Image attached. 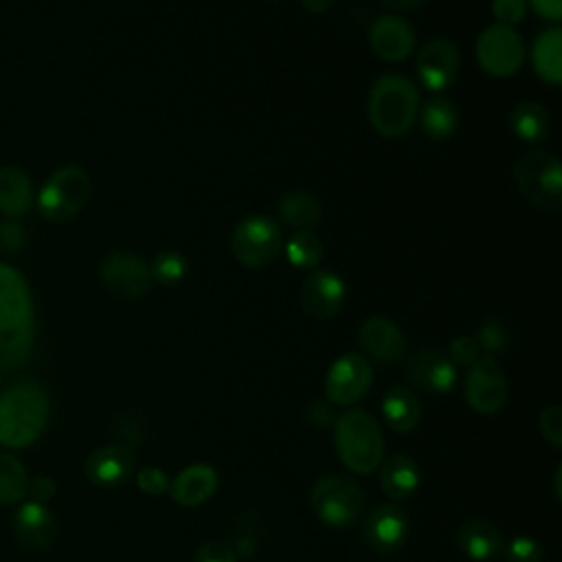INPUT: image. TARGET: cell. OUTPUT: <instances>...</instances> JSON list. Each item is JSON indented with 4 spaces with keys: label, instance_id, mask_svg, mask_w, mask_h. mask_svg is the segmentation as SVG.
<instances>
[{
    "label": "cell",
    "instance_id": "ab89813d",
    "mask_svg": "<svg viewBox=\"0 0 562 562\" xmlns=\"http://www.w3.org/2000/svg\"><path fill=\"white\" fill-rule=\"evenodd\" d=\"M57 492V485L50 476L42 474V476H35V479H29V490H26V496L29 501H35V503H48Z\"/></svg>",
    "mask_w": 562,
    "mask_h": 562
},
{
    "label": "cell",
    "instance_id": "f1b7e54d",
    "mask_svg": "<svg viewBox=\"0 0 562 562\" xmlns=\"http://www.w3.org/2000/svg\"><path fill=\"white\" fill-rule=\"evenodd\" d=\"M509 130L522 143H542L551 132V116L544 105L536 101H520L509 112Z\"/></svg>",
    "mask_w": 562,
    "mask_h": 562
},
{
    "label": "cell",
    "instance_id": "9c48e42d",
    "mask_svg": "<svg viewBox=\"0 0 562 562\" xmlns=\"http://www.w3.org/2000/svg\"><path fill=\"white\" fill-rule=\"evenodd\" d=\"M476 61L479 66L496 79H507L516 75L525 64V42L514 26L490 24L481 31L476 40Z\"/></svg>",
    "mask_w": 562,
    "mask_h": 562
},
{
    "label": "cell",
    "instance_id": "7a4b0ae2",
    "mask_svg": "<svg viewBox=\"0 0 562 562\" xmlns=\"http://www.w3.org/2000/svg\"><path fill=\"white\" fill-rule=\"evenodd\" d=\"M48 422V397L35 380H22L0 395V446L26 448Z\"/></svg>",
    "mask_w": 562,
    "mask_h": 562
},
{
    "label": "cell",
    "instance_id": "6da1fadb",
    "mask_svg": "<svg viewBox=\"0 0 562 562\" xmlns=\"http://www.w3.org/2000/svg\"><path fill=\"white\" fill-rule=\"evenodd\" d=\"M33 342V301L22 272L0 261V364L26 360Z\"/></svg>",
    "mask_w": 562,
    "mask_h": 562
},
{
    "label": "cell",
    "instance_id": "52a82bcc",
    "mask_svg": "<svg viewBox=\"0 0 562 562\" xmlns=\"http://www.w3.org/2000/svg\"><path fill=\"white\" fill-rule=\"evenodd\" d=\"M281 224L270 215H248L231 233L233 257L246 268H266L283 250Z\"/></svg>",
    "mask_w": 562,
    "mask_h": 562
},
{
    "label": "cell",
    "instance_id": "d590c367",
    "mask_svg": "<svg viewBox=\"0 0 562 562\" xmlns=\"http://www.w3.org/2000/svg\"><path fill=\"white\" fill-rule=\"evenodd\" d=\"M538 428L544 441L560 448L562 446V408L558 404L547 406L538 417Z\"/></svg>",
    "mask_w": 562,
    "mask_h": 562
},
{
    "label": "cell",
    "instance_id": "5bb4252c",
    "mask_svg": "<svg viewBox=\"0 0 562 562\" xmlns=\"http://www.w3.org/2000/svg\"><path fill=\"white\" fill-rule=\"evenodd\" d=\"M347 299V285L334 270L314 268L299 288V303L303 312L314 321L334 318Z\"/></svg>",
    "mask_w": 562,
    "mask_h": 562
},
{
    "label": "cell",
    "instance_id": "5b68a950",
    "mask_svg": "<svg viewBox=\"0 0 562 562\" xmlns=\"http://www.w3.org/2000/svg\"><path fill=\"white\" fill-rule=\"evenodd\" d=\"M90 191L92 182L81 165L57 167L37 193V211L48 222H66L86 206Z\"/></svg>",
    "mask_w": 562,
    "mask_h": 562
},
{
    "label": "cell",
    "instance_id": "8fae6325",
    "mask_svg": "<svg viewBox=\"0 0 562 562\" xmlns=\"http://www.w3.org/2000/svg\"><path fill=\"white\" fill-rule=\"evenodd\" d=\"M99 277L103 285L121 299H138L151 288L149 263L132 250H112L101 259Z\"/></svg>",
    "mask_w": 562,
    "mask_h": 562
},
{
    "label": "cell",
    "instance_id": "b9f144b4",
    "mask_svg": "<svg viewBox=\"0 0 562 562\" xmlns=\"http://www.w3.org/2000/svg\"><path fill=\"white\" fill-rule=\"evenodd\" d=\"M527 4L544 20L558 24L562 18V0H527Z\"/></svg>",
    "mask_w": 562,
    "mask_h": 562
},
{
    "label": "cell",
    "instance_id": "7402d4cb",
    "mask_svg": "<svg viewBox=\"0 0 562 562\" xmlns=\"http://www.w3.org/2000/svg\"><path fill=\"white\" fill-rule=\"evenodd\" d=\"M457 542L465 558H470L472 562H487L503 549L501 531L494 522L485 518L465 520L457 533Z\"/></svg>",
    "mask_w": 562,
    "mask_h": 562
},
{
    "label": "cell",
    "instance_id": "60d3db41",
    "mask_svg": "<svg viewBox=\"0 0 562 562\" xmlns=\"http://www.w3.org/2000/svg\"><path fill=\"white\" fill-rule=\"evenodd\" d=\"M24 239H26V235H24V231H22V226L18 222L7 220V222L0 224V248L2 250L13 252V250L22 248Z\"/></svg>",
    "mask_w": 562,
    "mask_h": 562
},
{
    "label": "cell",
    "instance_id": "d6986e66",
    "mask_svg": "<svg viewBox=\"0 0 562 562\" xmlns=\"http://www.w3.org/2000/svg\"><path fill=\"white\" fill-rule=\"evenodd\" d=\"M408 378L426 393H448L457 384V364L437 349H422L408 362Z\"/></svg>",
    "mask_w": 562,
    "mask_h": 562
},
{
    "label": "cell",
    "instance_id": "8d00e7d4",
    "mask_svg": "<svg viewBox=\"0 0 562 562\" xmlns=\"http://www.w3.org/2000/svg\"><path fill=\"white\" fill-rule=\"evenodd\" d=\"M479 353H481V349H479L474 336H468V334L452 338L448 345V358L452 360V364L470 367L479 360Z\"/></svg>",
    "mask_w": 562,
    "mask_h": 562
},
{
    "label": "cell",
    "instance_id": "f6af8a7d",
    "mask_svg": "<svg viewBox=\"0 0 562 562\" xmlns=\"http://www.w3.org/2000/svg\"><path fill=\"white\" fill-rule=\"evenodd\" d=\"M299 2H301V7H303L305 11H310V13H323V11L329 9V4H331L334 0H299Z\"/></svg>",
    "mask_w": 562,
    "mask_h": 562
},
{
    "label": "cell",
    "instance_id": "ac0fdd59",
    "mask_svg": "<svg viewBox=\"0 0 562 562\" xmlns=\"http://www.w3.org/2000/svg\"><path fill=\"white\" fill-rule=\"evenodd\" d=\"M358 342L367 356L386 364L397 362L406 351L402 329L386 316L364 318L358 329Z\"/></svg>",
    "mask_w": 562,
    "mask_h": 562
},
{
    "label": "cell",
    "instance_id": "3957f363",
    "mask_svg": "<svg viewBox=\"0 0 562 562\" xmlns=\"http://www.w3.org/2000/svg\"><path fill=\"white\" fill-rule=\"evenodd\" d=\"M419 112V90L406 77L397 72L380 75L369 90L367 116L380 136H404Z\"/></svg>",
    "mask_w": 562,
    "mask_h": 562
},
{
    "label": "cell",
    "instance_id": "1f68e13d",
    "mask_svg": "<svg viewBox=\"0 0 562 562\" xmlns=\"http://www.w3.org/2000/svg\"><path fill=\"white\" fill-rule=\"evenodd\" d=\"M189 272V261L178 250H162L149 261V274L151 281H158L160 285H178Z\"/></svg>",
    "mask_w": 562,
    "mask_h": 562
},
{
    "label": "cell",
    "instance_id": "4dcf8cb0",
    "mask_svg": "<svg viewBox=\"0 0 562 562\" xmlns=\"http://www.w3.org/2000/svg\"><path fill=\"white\" fill-rule=\"evenodd\" d=\"M29 490V474L22 461L9 452H0V505H15L24 501Z\"/></svg>",
    "mask_w": 562,
    "mask_h": 562
},
{
    "label": "cell",
    "instance_id": "bcb514c9",
    "mask_svg": "<svg viewBox=\"0 0 562 562\" xmlns=\"http://www.w3.org/2000/svg\"><path fill=\"white\" fill-rule=\"evenodd\" d=\"M270 2H281V0H270Z\"/></svg>",
    "mask_w": 562,
    "mask_h": 562
},
{
    "label": "cell",
    "instance_id": "836d02e7",
    "mask_svg": "<svg viewBox=\"0 0 562 562\" xmlns=\"http://www.w3.org/2000/svg\"><path fill=\"white\" fill-rule=\"evenodd\" d=\"M507 562H540L542 560V547L538 540L529 536H516L505 547Z\"/></svg>",
    "mask_w": 562,
    "mask_h": 562
},
{
    "label": "cell",
    "instance_id": "8992f818",
    "mask_svg": "<svg viewBox=\"0 0 562 562\" xmlns=\"http://www.w3.org/2000/svg\"><path fill=\"white\" fill-rule=\"evenodd\" d=\"M514 180L520 195L531 204L551 211L562 206V167L553 154L544 149L522 154L514 165Z\"/></svg>",
    "mask_w": 562,
    "mask_h": 562
},
{
    "label": "cell",
    "instance_id": "7bdbcfd3",
    "mask_svg": "<svg viewBox=\"0 0 562 562\" xmlns=\"http://www.w3.org/2000/svg\"><path fill=\"white\" fill-rule=\"evenodd\" d=\"M307 419L314 426H327L331 422V408L329 402H312L307 406Z\"/></svg>",
    "mask_w": 562,
    "mask_h": 562
},
{
    "label": "cell",
    "instance_id": "f35d334b",
    "mask_svg": "<svg viewBox=\"0 0 562 562\" xmlns=\"http://www.w3.org/2000/svg\"><path fill=\"white\" fill-rule=\"evenodd\" d=\"M193 562H235V551L226 542L211 540L195 549Z\"/></svg>",
    "mask_w": 562,
    "mask_h": 562
},
{
    "label": "cell",
    "instance_id": "e575fe53",
    "mask_svg": "<svg viewBox=\"0 0 562 562\" xmlns=\"http://www.w3.org/2000/svg\"><path fill=\"white\" fill-rule=\"evenodd\" d=\"M527 0H492V15L496 24L514 26L520 24L527 15Z\"/></svg>",
    "mask_w": 562,
    "mask_h": 562
},
{
    "label": "cell",
    "instance_id": "cb8c5ba5",
    "mask_svg": "<svg viewBox=\"0 0 562 562\" xmlns=\"http://www.w3.org/2000/svg\"><path fill=\"white\" fill-rule=\"evenodd\" d=\"M422 472L408 454H393L382 463L380 485L393 501H404L413 496L419 487Z\"/></svg>",
    "mask_w": 562,
    "mask_h": 562
},
{
    "label": "cell",
    "instance_id": "7c38bea8",
    "mask_svg": "<svg viewBox=\"0 0 562 562\" xmlns=\"http://www.w3.org/2000/svg\"><path fill=\"white\" fill-rule=\"evenodd\" d=\"M468 406L479 415H492L507 402V380L494 356H479L465 375Z\"/></svg>",
    "mask_w": 562,
    "mask_h": 562
},
{
    "label": "cell",
    "instance_id": "44dd1931",
    "mask_svg": "<svg viewBox=\"0 0 562 562\" xmlns=\"http://www.w3.org/2000/svg\"><path fill=\"white\" fill-rule=\"evenodd\" d=\"M217 490V472L206 463L187 465L169 483V494L180 507H198Z\"/></svg>",
    "mask_w": 562,
    "mask_h": 562
},
{
    "label": "cell",
    "instance_id": "4316f807",
    "mask_svg": "<svg viewBox=\"0 0 562 562\" xmlns=\"http://www.w3.org/2000/svg\"><path fill=\"white\" fill-rule=\"evenodd\" d=\"M321 204L305 191L283 193L277 202V217L292 231H312L321 222Z\"/></svg>",
    "mask_w": 562,
    "mask_h": 562
},
{
    "label": "cell",
    "instance_id": "277c9868",
    "mask_svg": "<svg viewBox=\"0 0 562 562\" xmlns=\"http://www.w3.org/2000/svg\"><path fill=\"white\" fill-rule=\"evenodd\" d=\"M334 446L340 463L353 474L375 472L384 457V439L378 422L358 408L336 417Z\"/></svg>",
    "mask_w": 562,
    "mask_h": 562
},
{
    "label": "cell",
    "instance_id": "603a6c76",
    "mask_svg": "<svg viewBox=\"0 0 562 562\" xmlns=\"http://www.w3.org/2000/svg\"><path fill=\"white\" fill-rule=\"evenodd\" d=\"M531 66L542 81L553 86L562 83V31L558 24L540 31L533 40Z\"/></svg>",
    "mask_w": 562,
    "mask_h": 562
},
{
    "label": "cell",
    "instance_id": "30bf717a",
    "mask_svg": "<svg viewBox=\"0 0 562 562\" xmlns=\"http://www.w3.org/2000/svg\"><path fill=\"white\" fill-rule=\"evenodd\" d=\"M373 384V369L360 353H342L325 375V395L329 404L351 406L360 402Z\"/></svg>",
    "mask_w": 562,
    "mask_h": 562
},
{
    "label": "cell",
    "instance_id": "ee69618b",
    "mask_svg": "<svg viewBox=\"0 0 562 562\" xmlns=\"http://www.w3.org/2000/svg\"><path fill=\"white\" fill-rule=\"evenodd\" d=\"M380 2L391 7V9H397V11H413V9L422 7L428 0H380Z\"/></svg>",
    "mask_w": 562,
    "mask_h": 562
},
{
    "label": "cell",
    "instance_id": "74e56055",
    "mask_svg": "<svg viewBox=\"0 0 562 562\" xmlns=\"http://www.w3.org/2000/svg\"><path fill=\"white\" fill-rule=\"evenodd\" d=\"M169 483H171V481H169L167 472L160 470V468L149 465V468H143L140 472H136V485H138V490L145 492L147 496H160V494H165V492L169 490Z\"/></svg>",
    "mask_w": 562,
    "mask_h": 562
},
{
    "label": "cell",
    "instance_id": "e0dca14e",
    "mask_svg": "<svg viewBox=\"0 0 562 562\" xmlns=\"http://www.w3.org/2000/svg\"><path fill=\"white\" fill-rule=\"evenodd\" d=\"M136 457L127 443H108L86 459V476L97 487H116L134 474Z\"/></svg>",
    "mask_w": 562,
    "mask_h": 562
},
{
    "label": "cell",
    "instance_id": "4fadbf2b",
    "mask_svg": "<svg viewBox=\"0 0 562 562\" xmlns=\"http://www.w3.org/2000/svg\"><path fill=\"white\" fill-rule=\"evenodd\" d=\"M461 68V53L457 44L448 37H432L428 40L415 59V70L422 86L432 92L441 94L448 90L459 75Z\"/></svg>",
    "mask_w": 562,
    "mask_h": 562
},
{
    "label": "cell",
    "instance_id": "484cf974",
    "mask_svg": "<svg viewBox=\"0 0 562 562\" xmlns=\"http://www.w3.org/2000/svg\"><path fill=\"white\" fill-rule=\"evenodd\" d=\"M33 204V184L18 165L0 167V211L7 217L24 215Z\"/></svg>",
    "mask_w": 562,
    "mask_h": 562
},
{
    "label": "cell",
    "instance_id": "2e32d148",
    "mask_svg": "<svg viewBox=\"0 0 562 562\" xmlns=\"http://www.w3.org/2000/svg\"><path fill=\"white\" fill-rule=\"evenodd\" d=\"M364 542L375 553H393L408 536V516L402 507L386 503L378 505L364 520Z\"/></svg>",
    "mask_w": 562,
    "mask_h": 562
},
{
    "label": "cell",
    "instance_id": "f546056e",
    "mask_svg": "<svg viewBox=\"0 0 562 562\" xmlns=\"http://www.w3.org/2000/svg\"><path fill=\"white\" fill-rule=\"evenodd\" d=\"M283 252L290 266L299 270H314L323 259V244L312 231H294L283 239Z\"/></svg>",
    "mask_w": 562,
    "mask_h": 562
},
{
    "label": "cell",
    "instance_id": "ba28073f",
    "mask_svg": "<svg viewBox=\"0 0 562 562\" xmlns=\"http://www.w3.org/2000/svg\"><path fill=\"white\" fill-rule=\"evenodd\" d=\"M310 505L323 525L345 529L360 516L364 507V492L349 476L327 474L314 483Z\"/></svg>",
    "mask_w": 562,
    "mask_h": 562
},
{
    "label": "cell",
    "instance_id": "9a60e30c",
    "mask_svg": "<svg viewBox=\"0 0 562 562\" xmlns=\"http://www.w3.org/2000/svg\"><path fill=\"white\" fill-rule=\"evenodd\" d=\"M369 48L382 61H404L415 48V31L402 15L384 13L369 26Z\"/></svg>",
    "mask_w": 562,
    "mask_h": 562
},
{
    "label": "cell",
    "instance_id": "83f0119b",
    "mask_svg": "<svg viewBox=\"0 0 562 562\" xmlns=\"http://www.w3.org/2000/svg\"><path fill=\"white\" fill-rule=\"evenodd\" d=\"M417 119H419L422 132L432 140H443V138L452 136V132L459 125V112H457L454 103L441 94L428 97L419 105Z\"/></svg>",
    "mask_w": 562,
    "mask_h": 562
},
{
    "label": "cell",
    "instance_id": "d6a6232c",
    "mask_svg": "<svg viewBox=\"0 0 562 562\" xmlns=\"http://www.w3.org/2000/svg\"><path fill=\"white\" fill-rule=\"evenodd\" d=\"M474 340H476L479 349L485 351V356H496V353H503L509 347L512 334H509L507 325L501 318L492 316V318H485L479 325Z\"/></svg>",
    "mask_w": 562,
    "mask_h": 562
},
{
    "label": "cell",
    "instance_id": "ffe728a7",
    "mask_svg": "<svg viewBox=\"0 0 562 562\" xmlns=\"http://www.w3.org/2000/svg\"><path fill=\"white\" fill-rule=\"evenodd\" d=\"M11 531L22 547L46 549L55 540L57 527L53 514L44 503L26 501L15 509L11 518Z\"/></svg>",
    "mask_w": 562,
    "mask_h": 562
},
{
    "label": "cell",
    "instance_id": "d4e9b609",
    "mask_svg": "<svg viewBox=\"0 0 562 562\" xmlns=\"http://www.w3.org/2000/svg\"><path fill=\"white\" fill-rule=\"evenodd\" d=\"M382 417L395 432H411L422 419L417 395L406 386H391L382 397Z\"/></svg>",
    "mask_w": 562,
    "mask_h": 562
}]
</instances>
